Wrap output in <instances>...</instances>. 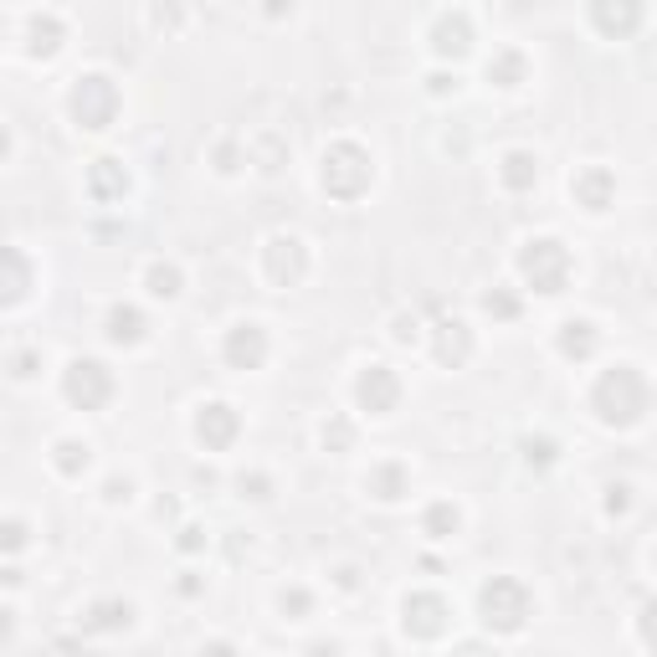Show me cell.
Listing matches in <instances>:
<instances>
[{
  "instance_id": "60d3db41",
  "label": "cell",
  "mask_w": 657,
  "mask_h": 657,
  "mask_svg": "<svg viewBox=\"0 0 657 657\" xmlns=\"http://www.w3.org/2000/svg\"><path fill=\"white\" fill-rule=\"evenodd\" d=\"M180 549H186V555L205 549V530H196V524H190V530H180Z\"/></svg>"
},
{
  "instance_id": "603a6c76",
  "label": "cell",
  "mask_w": 657,
  "mask_h": 657,
  "mask_svg": "<svg viewBox=\"0 0 657 657\" xmlns=\"http://www.w3.org/2000/svg\"><path fill=\"white\" fill-rule=\"evenodd\" d=\"M524 78H530V57L519 47H499L488 57V82H493V88H519Z\"/></svg>"
},
{
  "instance_id": "d4e9b609",
  "label": "cell",
  "mask_w": 657,
  "mask_h": 657,
  "mask_svg": "<svg viewBox=\"0 0 657 657\" xmlns=\"http://www.w3.org/2000/svg\"><path fill=\"white\" fill-rule=\"evenodd\" d=\"M144 288H149V298H180V288H186V272L175 263H149V272H144Z\"/></svg>"
},
{
  "instance_id": "2e32d148",
  "label": "cell",
  "mask_w": 657,
  "mask_h": 657,
  "mask_svg": "<svg viewBox=\"0 0 657 657\" xmlns=\"http://www.w3.org/2000/svg\"><path fill=\"white\" fill-rule=\"evenodd\" d=\"M67 42V26L63 16H52V11H36L32 21H26V57H36V63H47V57H57Z\"/></svg>"
},
{
  "instance_id": "cb8c5ba5",
  "label": "cell",
  "mask_w": 657,
  "mask_h": 657,
  "mask_svg": "<svg viewBox=\"0 0 657 657\" xmlns=\"http://www.w3.org/2000/svg\"><path fill=\"white\" fill-rule=\"evenodd\" d=\"M52 468L63 472V478H82V472L93 468V447L78 437H63L57 447H52Z\"/></svg>"
},
{
  "instance_id": "5bb4252c",
  "label": "cell",
  "mask_w": 657,
  "mask_h": 657,
  "mask_svg": "<svg viewBox=\"0 0 657 657\" xmlns=\"http://www.w3.org/2000/svg\"><path fill=\"white\" fill-rule=\"evenodd\" d=\"M432 355H437L442 370H463L472 360V328L463 319H442L432 328Z\"/></svg>"
},
{
  "instance_id": "8992f818",
  "label": "cell",
  "mask_w": 657,
  "mask_h": 657,
  "mask_svg": "<svg viewBox=\"0 0 657 657\" xmlns=\"http://www.w3.org/2000/svg\"><path fill=\"white\" fill-rule=\"evenodd\" d=\"M63 396L78 411H103L113 401V370L103 360H73L63 370Z\"/></svg>"
},
{
  "instance_id": "d6986e66",
  "label": "cell",
  "mask_w": 657,
  "mask_h": 657,
  "mask_svg": "<svg viewBox=\"0 0 657 657\" xmlns=\"http://www.w3.org/2000/svg\"><path fill=\"white\" fill-rule=\"evenodd\" d=\"M129 626H134V606L124 595H103L82 611V632H129Z\"/></svg>"
},
{
  "instance_id": "f546056e",
  "label": "cell",
  "mask_w": 657,
  "mask_h": 657,
  "mask_svg": "<svg viewBox=\"0 0 657 657\" xmlns=\"http://www.w3.org/2000/svg\"><path fill=\"white\" fill-rule=\"evenodd\" d=\"M236 493L252 503H267L272 499V478H267V472H236Z\"/></svg>"
},
{
  "instance_id": "83f0119b",
  "label": "cell",
  "mask_w": 657,
  "mask_h": 657,
  "mask_svg": "<svg viewBox=\"0 0 657 657\" xmlns=\"http://www.w3.org/2000/svg\"><path fill=\"white\" fill-rule=\"evenodd\" d=\"M319 437H324V447H328V453H349V447H355V426H349L345 416H328V422H324V432H319Z\"/></svg>"
},
{
  "instance_id": "484cf974",
  "label": "cell",
  "mask_w": 657,
  "mask_h": 657,
  "mask_svg": "<svg viewBox=\"0 0 657 657\" xmlns=\"http://www.w3.org/2000/svg\"><path fill=\"white\" fill-rule=\"evenodd\" d=\"M5 267H11V278H5V309H21L26 303V288H32V267L21 257L16 247L5 252Z\"/></svg>"
},
{
  "instance_id": "f1b7e54d",
  "label": "cell",
  "mask_w": 657,
  "mask_h": 657,
  "mask_svg": "<svg viewBox=\"0 0 657 657\" xmlns=\"http://www.w3.org/2000/svg\"><path fill=\"white\" fill-rule=\"evenodd\" d=\"M519 447H524V463H530V468H549V463L560 457V447H555V437H524V442H519Z\"/></svg>"
},
{
  "instance_id": "ab89813d",
  "label": "cell",
  "mask_w": 657,
  "mask_h": 657,
  "mask_svg": "<svg viewBox=\"0 0 657 657\" xmlns=\"http://www.w3.org/2000/svg\"><path fill=\"white\" fill-rule=\"evenodd\" d=\"M21 545H26V524H21V519H11V524H5V549L16 555Z\"/></svg>"
},
{
  "instance_id": "d590c367",
  "label": "cell",
  "mask_w": 657,
  "mask_h": 657,
  "mask_svg": "<svg viewBox=\"0 0 657 657\" xmlns=\"http://www.w3.org/2000/svg\"><path fill=\"white\" fill-rule=\"evenodd\" d=\"M637 632H642V647H653V653H657V601H653V606H647V611H642Z\"/></svg>"
},
{
  "instance_id": "e0dca14e",
  "label": "cell",
  "mask_w": 657,
  "mask_h": 657,
  "mask_svg": "<svg viewBox=\"0 0 657 657\" xmlns=\"http://www.w3.org/2000/svg\"><path fill=\"white\" fill-rule=\"evenodd\" d=\"M88 196L98 205H113L129 196V170L124 159H93V170H88Z\"/></svg>"
},
{
  "instance_id": "52a82bcc",
  "label": "cell",
  "mask_w": 657,
  "mask_h": 657,
  "mask_svg": "<svg viewBox=\"0 0 657 657\" xmlns=\"http://www.w3.org/2000/svg\"><path fill=\"white\" fill-rule=\"evenodd\" d=\"M401 626H407V637H416V642L447 637V626H453V606H447V595L411 591L407 601H401Z\"/></svg>"
},
{
  "instance_id": "8fae6325",
  "label": "cell",
  "mask_w": 657,
  "mask_h": 657,
  "mask_svg": "<svg viewBox=\"0 0 657 657\" xmlns=\"http://www.w3.org/2000/svg\"><path fill=\"white\" fill-rule=\"evenodd\" d=\"M267 328L263 324H236L226 328V339H221V360H226V370H263L267 365Z\"/></svg>"
},
{
  "instance_id": "277c9868",
  "label": "cell",
  "mask_w": 657,
  "mask_h": 657,
  "mask_svg": "<svg viewBox=\"0 0 657 657\" xmlns=\"http://www.w3.org/2000/svg\"><path fill=\"white\" fill-rule=\"evenodd\" d=\"M570 272H576V263H570L565 242H555V236H534V242H524V252H519V278L530 282L534 293L560 298L565 288H570Z\"/></svg>"
},
{
  "instance_id": "ee69618b",
  "label": "cell",
  "mask_w": 657,
  "mask_h": 657,
  "mask_svg": "<svg viewBox=\"0 0 657 657\" xmlns=\"http://www.w3.org/2000/svg\"><path fill=\"white\" fill-rule=\"evenodd\" d=\"M653 565H657V549H653Z\"/></svg>"
},
{
  "instance_id": "74e56055",
  "label": "cell",
  "mask_w": 657,
  "mask_h": 657,
  "mask_svg": "<svg viewBox=\"0 0 657 657\" xmlns=\"http://www.w3.org/2000/svg\"><path fill=\"white\" fill-rule=\"evenodd\" d=\"M216 170H221V175H236V170H242V155H236V144H221V149H216Z\"/></svg>"
},
{
  "instance_id": "836d02e7",
  "label": "cell",
  "mask_w": 657,
  "mask_h": 657,
  "mask_svg": "<svg viewBox=\"0 0 657 657\" xmlns=\"http://www.w3.org/2000/svg\"><path fill=\"white\" fill-rule=\"evenodd\" d=\"M36 365H42V360H36V349H16V355H11V376H16V380H32Z\"/></svg>"
},
{
  "instance_id": "d6a6232c",
  "label": "cell",
  "mask_w": 657,
  "mask_h": 657,
  "mask_svg": "<svg viewBox=\"0 0 657 657\" xmlns=\"http://www.w3.org/2000/svg\"><path fill=\"white\" fill-rule=\"evenodd\" d=\"M626 509H632V488H626V483H611V488H606V514L622 519Z\"/></svg>"
},
{
  "instance_id": "9c48e42d",
  "label": "cell",
  "mask_w": 657,
  "mask_h": 657,
  "mask_svg": "<svg viewBox=\"0 0 657 657\" xmlns=\"http://www.w3.org/2000/svg\"><path fill=\"white\" fill-rule=\"evenodd\" d=\"M355 401L370 416H391L401 407V376H396L391 365H365L360 380H355Z\"/></svg>"
},
{
  "instance_id": "30bf717a",
  "label": "cell",
  "mask_w": 657,
  "mask_h": 657,
  "mask_svg": "<svg viewBox=\"0 0 657 657\" xmlns=\"http://www.w3.org/2000/svg\"><path fill=\"white\" fill-rule=\"evenodd\" d=\"M647 21V0H591V26L606 42H626L642 32Z\"/></svg>"
},
{
  "instance_id": "44dd1931",
  "label": "cell",
  "mask_w": 657,
  "mask_h": 657,
  "mask_svg": "<svg viewBox=\"0 0 657 657\" xmlns=\"http://www.w3.org/2000/svg\"><path fill=\"white\" fill-rule=\"evenodd\" d=\"M499 180H503V190L524 196V190L539 186V159H534L530 149H509V155L499 159Z\"/></svg>"
},
{
  "instance_id": "7402d4cb",
  "label": "cell",
  "mask_w": 657,
  "mask_h": 657,
  "mask_svg": "<svg viewBox=\"0 0 657 657\" xmlns=\"http://www.w3.org/2000/svg\"><path fill=\"white\" fill-rule=\"evenodd\" d=\"M144 334H149L144 313L134 309V303H113V309H109V339H113V345L134 349V345H144Z\"/></svg>"
},
{
  "instance_id": "1f68e13d",
  "label": "cell",
  "mask_w": 657,
  "mask_h": 657,
  "mask_svg": "<svg viewBox=\"0 0 657 657\" xmlns=\"http://www.w3.org/2000/svg\"><path fill=\"white\" fill-rule=\"evenodd\" d=\"M278 606H282V616H309V611H313V595L303 591V586H288V591L278 595Z\"/></svg>"
},
{
  "instance_id": "6da1fadb",
  "label": "cell",
  "mask_w": 657,
  "mask_h": 657,
  "mask_svg": "<svg viewBox=\"0 0 657 657\" xmlns=\"http://www.w3.org/2000/svg\"><path fill=\"white\" fill-rule=\"evenodd\" d=\"M591 411L595 422L611 426V432H632L653 411V380L642 376L637 365H611L591 386Z\"/></svg>"
},
{
  "instance_id": "8d00e7d4",
  "label": "cell",
  "mask_w": 657,
  "mask_h": 657,
  "mask_svg": "<svg viewBox=\"0 0 657 657\" xmlns=\"http://www.w3.org/2000/svg\"><path fill=\"white\" fill-rule=\"evenodd\" d=\"M391 334H396V345H411V339H416V313H396Z\"/></svg>"
},
{
  "instance_id": "5b68a950",
  "label": "cell",
  "mask_w": 657,
  "mask_h": 657,
  "mask_svg": "<svg viewBox=\"0 0 657 657\" xmlns=\"http://www.w3.org/2000/svg\"><path fill=\"white\" fill-rule=\"evenodd\" d=\"M478 616H483V626L488 632H519V626L534 616V595H530V586L524 580H514V576H493L478 591Z\"/></svg>"
},
{
  "instance_id": "3957f363",
  "label": "cell",
  "mask_w": 657,
  "mask_h": 657,
  "mask_svg": "<svg viewBox=\"0 0 657 657\" xmlns=\"http://www.w3.org/2000/svg\"><path fill=\"white\" fill-rule=\"evenodd\" d=\"M124 98H119V82L109 73H78L73 78V93H67V113L78 119V129L88 134H103V129L119 119Z\"/></svg>"
},
{
  "instance_id": "ffe728a7",
  "label": "cell",
  "mask_w": 657,
  "mask_h": 657,
  "mask_svg": "<svg viewBox=\"0 0 657 657\" xmlns=\"http://www.w3.org/2000/svg\"><path fill=\"white\" fill-rule=\"evenodd\" d=\"M555 345H560L565 360H591L595 345H601V328L591 319H565L560 334H555Z\"/></svg>"
},
{
  "instance_id": "4dcf8cb0",
  "label": "cell",
  "mask_w": 657,
  "mask_h": 657,
  "mask_svg": "<svg viewBox=\"0 0 657 657\" xmlns=\"http://www.w3.org/2000/svg\"><path fill=\"white\" fill-rule=\"evenodd\" d=\"M483 309L493 313V319H519V298L509 293V288H493V293H483Z\"/></svg>"
},
{
  "instance_id": "7c38bea8",
  "label": "cell",
  "mask_w": 657,
  "mask_h": 657,
  "mask_svg": "<svg viewBox=\"0 0 657 657\" xmlns=\"http://www.w3.org/2000/svg\"><path fill=\"white\" fill-rule=\"evenodd\" d=\"M236 437H242V416L226 401H205L196 411V442H201L205 453H226Z\"/></svg>"
},
{
  "instance_id": "4fadbf2b",
  "label": "cell",
  "mask_w": 657,
  "mask_h": 657,
  "mask_svg": "<svg viewBox=\"0 0 657 657\" xmlns=\"http://www.w3.org/2000/svg\"><path fill=\"white\" fill-rule=\"evenodd\" d=\"M570 196H576V205H586L591 216H601V211L616 205V175H611L606 165H586V170H576V180H570Z\"/></svg>"
},
{
  "instance_id": "7a4b0ae2",
  "label": "cell",
  "mask_w": 657,
  "mask_h": 657,
  "mask_svg": "<svg viewBox=\"0 0 657 657\" xmlns=\"http://www.w3.org/2000/svg\"><path fill=\"white\" fill-rule=\"evenodd\" d=\"M370 180H376V165H370V149L355 140H334L324 149V159H319V186H324L328 201L339 205H355L370 190Z\"/></svg>"
},
{
  "instance_id": "ac0fdd59",
  "label": "cell",
  "mask_w": 657,
  "mask_h": 657,
  "mask_svg": "<svg viewBox=\"0 0 657 657\" xmlns=\"http://www.w3.org/2000/svg\"><path fill=\"white\" fill-rule=\"evenodd\" d=\"M365 493L370 499H380V503H401L411 493V472H407V463H376L370 468V478H365Z\"/></svg>"
},
{
  "instance_id": "b9f144b4",
  "label": "cell",
  "mask_w": 657,
  "mask_h": 657,
  "mask_svg": "<svg viewBox=\"0 0 657 657\" xmlns=\"http://www.w3.org/2000/svg\"><path fill=\"white\" fill-rule=\"evenodd\" d=\"M339 586H345V591H355V586H360V570H355V565H339Z\"/></svg>"
},
{
  "instance_id": "4316f807",
  "label": "cell",
  "mask_w": 657,
  "mask_h": 657,
  "mask_svg": "<svg viewBox=\"0 0 657 657\" xmlns=\"http://www.w3.org/2000/svg\"><path fill=\"white\" fill-rule=\"evenodd\" d=\"M457 524H463V514H457V503H447V499H437V503H432V509L422 514V530L432 534V539H453Z\"/></svg>"
},
{
  "instance_id": "7bdbcfd3",
  "label": "cell",
  "mask_w": 657,
  "mask_h": 657,
  "mask_svg": "<svg viewBox=\"0 0 657 657\" xmlns=\"http://www.w3.org/2000/svg\"><path fill=\"white\" fill-rule=\"evenodd\" d=\"M282 11H293V0H267V16H282Z\"/></svg>"
},
{
  "instance_id": "ba28073f",
  "label": "cell",
  "mask_w": 657,
  "mask_h": 657,
  "mask_svg": "<svg viewBox=\"0 0 657 657\" xmlns=\"http://www.w3.org/2000/svg\"><path fill=\"white\" fill-rule=\"evenodd\" d=\"M263 267H267V278L278 282V288H298V282L309 278V247H303V236H293V232L267 236Z\"/></svg>"
},
{
  "instance_id": "f35d334b",
  "label": "cell",
  "mask_w": 657,
  "mask_h": 657,
  "mask_svg": "<svg viewBox=\"0 0 657 657\" xmlns=\"http://www.w3.org/2000/svg\"><path fill=\"white\" fill-rule=\"evenodd\" d=\"M426 88H432V93H437V98L457 93V73H432V78H426Z\"/></svg>"
},
{
  "instance_id": "9a60e30c",
  "label": "cell",
  "mask_w": 657,
  "mask_h": 657,
  "mask_svg": "<svg viewBox=\"0 0 657 657\" xmlns=\"http://www.w3.org/2000/svg\"><path fill=\"white\" fill-rule=\"evenodd\" d=\"M432 52H437L442 63H463L472 52V21L463 16V11L437 16V26H432Z\"/></svg>"
},
{
  "instance_id": "e575fe53",
  "label": "cell",
  "mask_w": 657,
  "mask_h": 657,
  "mask_svg": "<svg viewBox=\"0 0 657 657\" xmlns=\"http://www.w3.org/2000/svg\"><path fill=\"white\" fill-rule=\"evenodd\" d=\"M103 499H109V503H129V499H134V478H109V483H103Z\"/></svg>"
}]
</instances>
